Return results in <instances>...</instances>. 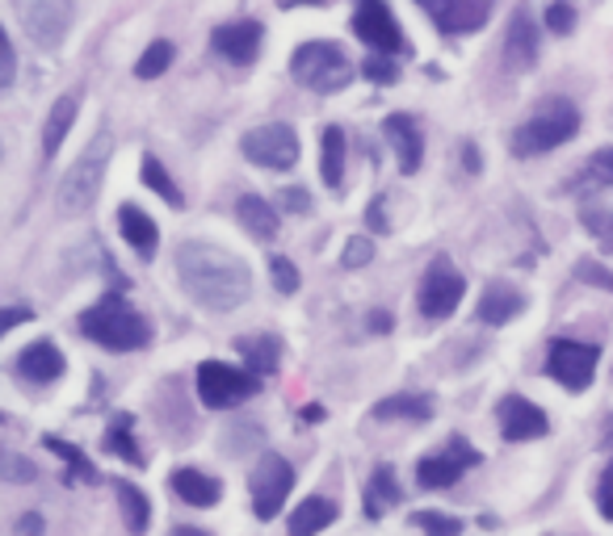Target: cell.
<instances>
[{"label":"cell","mask_w":613,"mask_h":536,"mask_svg":"<svg viewBox=\"0 0 613 536\" xmlns=\"http://www.w3.org/2000/svg\"><path fill=\"white\" fill-rule=\"evenodd\" d=\"M521 310H526V293L517 286H508V281H492V286L484 289V298H479V319L492 323V328L512 323Z\"/></svg>","instance_id":"19"},{"label":"cell","mask_w":613,"mask_h":536,"mask_svg":"<svg viewBox=\"0 0 613 536\" xmlns=\"http://www.w3.org/2000/svg\"><path fill=\"white\" fill-rule=\"evenodd\" d=\"M25 39L43 51H60L72 30V0H13Z\"/></svg>","instance_id":"7"},{"label":"cell","mask_w":613,"mask_h":536,"mask_svg":"<svg viewBox=\"0 0 613 536\" xmlns=\"http://www.w3.org/2000/svg\"><path fill=\"white\" fill-rule=\"evenodd\" d=\"M4 465H9V482H34V465H30L25 457L9 453L4 457Z\"/></svg>","instance_id":"45"},{"label":"cell","mask_w":613,"mask_h":536,"mask_svg":"<svg viewBox=\"0 0 613 536\" xmlns=\"http://www.w3.org/2000/svg\"><path fill=\"white\" fill-rule=\"evenodd\" d=\"M240 356H244V365L256 373V377H265V373H277V361H282V344H277L274 335H244L240 344Z\"/></svg>","instance_id":"28"},{"label":"cell","mask_w":613,"mask_h":536,"mask_svg":"<svg viewBox=\"0 0 613 536\" xmlns=\"http://www.w3.org/2000/svg\"><path fill=\"white\" fill-rule=\"evenodd\" d=\"M211 46L223 60H232L235 67L253 63L256 51H261V21H232V25H219Z\"/></svg>","instance_id":"17"},{"label":"cell","mask_w":613,"mask_h":536,"mask_svg":"<svg viewBox=\"0 0 613 536\" xmlns=\"http://www.w3.org/2000/svg\"><path fill=\"white\" fill-rule=\"evenodd\" d=\"M596 507L605 519H613V461L601 470V482H596Z\"/></svg>","instance_id":"43"},{"label":"cell","mask_w":613,"mask_h":536,"mask_svg":"<svg viewBox=\"0 0 613 536\" xmlns=\"http://www.w3.org/2000/svg\"><path fill=\"white\" fill-rule=\"evenodd\" d=\"M416 4H421V9H424V0H416Z\"/></svg>","instance_id":"53"},{"label":"cell","mask_w":613,"mask_h":536,"mask_svg":"<svg viewBox=\"0 0 613 536\" xmlns=\"http://www.w3.org/2000/svg\"><path fill=\"white\" fill-rule=\"evenodd\" d=\"M429 415H433L429 394H395V398H382L374 407V419H416V424H424Z\"/></svg>","instance_id":"30"},{"label":"cell","mask_w":613,"mask_h":536,"mask_svg":"<svg viewBox=\"0 0 613 536\" xmlns=\"http://www.w3.org/2000/svg\"><path fill=\"white\" fill-rule=\"evenodd\" d=\"M353 34H358L370 51L379 55H408V39L395 25L387 0H358V13H353Z\"/></svg>","instance_id":"11"},{"label":"cell","mask_w":613,"mask_h":536,"mask_svg":"<svg viewBox=\"0 0 613 536\" xmlns=\"http://www.w3.org/2000/svg\"><path fill=\"white\" fill-rule=\"evenodd\" d=\"M361 76L374 84H395L400 81V67H395V60L391 55H366V63H361Z\"/></svg>","instance_id":"36"},{"label":"cell","mask_w":613,"mask_h":536,"mask_svg":"<svg viewBox=\"0 0 613 536\" xmlns=\"http://www.w3.org/2000/svg\"><path fill=\"white\" fill-rule=\"evenodd\" d=\"M43 533V516H22L18 519V536H39Z\"/></svg>","instance_id":"48"},{"label":"cell","mask_w":613,"mask_h":536,"mask_svg":"<svg viewBox=\"0 0 613 536\" xmlns=\"http://www.w3.org/2000/svg\"><path fill=\"white\" fill-rule=\"evenodd\" d=\"M282 206L290 210V214H307L311 197H307V189H282Z\"/></svg>","instance_id":"46"},{"label":"cell","mask_w":613,"mask_h":536,"mask_svg":"<svg viewBox=\"0 0 613 536\" xmlns=\"http://www.w3.org/2000/svg\"><path fill=\"white\" fill-rule=\"evenodd\" d=\"M13 76H18V51L9 39H0V88H9Z\"/></svg>","instance_id":"44"},{"label":"cell","mask_w":613,"mask_h":536,"mask_svg":"<svg viewBox=\"0 0 613 536\" xmlns=\"http://www.w3.org/2000/svg\"><path fill=\"white\" fill-rule=\"evenodd\" d=\"M118 227H123V239H127V244L139 251V256H156L160 231H156V223H151L144 210H139V206H123V210H118Z\"/></svg>","instance_id":"24"},{"label":"cell","mask_w":613,"mask_h":536,"mask_svg":"<svg viewBox=\"0 0 613 536\" xmlns=\"http://www.w3.org/2000/svg\"><path fill=\"white\" fill-rule=\"evenodd\" d=\"M114 495H118V503H123V519H127V528L135 536H144L148 533V524H151V503L148 495L139 491V486H130V482H114Z\"/></svg>","instance_id":"29"},{"label":"cell","mask_w":613,"mask_h":536,"mask_svg":"<svg viewBox=\"0 0 613 536\" xmlns=\"http://www.w3.org/2000/svg\"><path fill=\"white\" fill-rule=\"evenodd\" d=\"M106 164H109V139L106 135H97V139L76 156V164L64 172V181H60V210H64V214H85V210L97 202Z\"/></svg>","instance_id":"5"},{"label":"cell","mask_w":613,"mask_h":536,"mask_svg":"<svg viewBox=\"0 0 613 536\" xmlns=\"http://www.w3.org/2000/svg\"><path fill=\"white\" fill-rule=\"evenodd\" d=\"M424 13L437 21L445 34H466L487 21L492 0H424Z\"/></svg>","instance_id":"15"},{"label":"cell","mask_w":613,"mask_h":536,"mask_svg":"<svg viewBox=\"0 0 613 536\" xmlns=\"http://www.w3.org/2000/svg\"><path fill=\"white\" fill-rule=\"evenodd\" d=\"M596 361H601V349L596 344H580V340H554L547 356V373L568 386L571 394L589 390L592 377H596Z\"/></svg>","instance_id":"10"},{"label":"cell","mask_w":613,"mask_h":536,"mask_svg":"<svg viewBox=\"0 0 613 536\" xmlns=\"http://www.w3.org/2000/svg\"><path fill=\"white\" fill-rule=\"evenodd\" d=\"M479 461H484L479 449H471L463 436H450L445 453H429L421 465H416V482H421V491H445V486H454V482H458L471 465H479Z\"/></svg>","instance_id":"13"},{"label":"cell","mask_w":613,"mask_h":536,"mask_svg":"<svg viewBox=\"0 0 613 536\" xmlns=\"http://www.w3.org/2000/svg\"><path fill=\"white\" fill-rule=\"evenodd\" d=\"M64 352L55 349L51 340H34V344H25L22 356H18V373H22L25 382H55L60 373H64Z\"/></svg>","instance_id":"20"},{"label":"cell","mask_w":613,"mask_h":536,"mask_svg":"<svg viewBox=\"0 0 613 536\" xmlns=\"http://www.w3.org/2000/svg\"><path fill=\"white\" fill-rule=\"evenodd\" d=\"M400 499H403V491H400V482H395V470H391V465H374L370 486H366V516L382 519V512H387L391 503H400Z\"/></svg>","instance_id":"25"},{"label":"cell","mask_w":613,"mask_h":536,"mask_svg":"<svg viewBox=\"0 0 613 536\" xmlns=\"http://www.w3.org/2000/svg\"><path fill=\"white\" fill-rule=\"evenodd\" d=\"M319 176L324 185L337 189L345 176V130L340 126H324V139H319Z\"/></svg>","instance_id":"27"},{"label":"cell","mask_w":613,"mask_h":536,"mask_svg":"<svg viewBox=\"0 0 613 536\" xmlns=\"http://www.w3.org/2000/svg\"><path fill=\"white\" fill-rule=\"evenodd\" d=\"M382 135H387V143L395 147V160H400L403 172H421L424 139H421V126H416L412 114H391V118L382 122Z\"/></svg>","instance_id":"18"},{"label":"cell","mask_w":613,"mask_h":536,"mask_svg":"<svg viewBox=\"0 0 613 536\" xmlns=\"http://www.w3.org/2000/svg\"><path fill=\"white\" fill-rule=\"evenodd\" d=\"M290 72L303 88L311 93H340L353 81V63L340 51L337 42H303L290 60Z\"/></svg>","instance_id":"4"},{"label":"cell","mask_w":613,"mask_h":536,"mask_svg":"<svg viewBox=\"0 0 613 536\" xmlns=\"http://www.w3.org/2000/svg\"><path fill=\"white\" fill-rule=\"evenodd\" d=\"M466 293V281L463 272L450 265L445 256H437L433 265H429V272H424L421 281V293H416V302H421V314L424 319H450L454 310H458V302H463Z\"/></svg>","instance_id":"9"},{"label":"cell","mask_w":613,"mask_h":536,"mask_svg":"<svg viewBox=\"0 0 613 536\" xmlns=\"http://www.w3.org/2000/svg\"><path fill=\"white\" fill-rule=\"evenodd\" d=\"M244 156L253 164L269 168V172H286V168L298 164V135L282 122L256 126V130L244 135Z\"/></svg>","instance_id":"12"},{"label":"cell","mask_w":613,"mask_h":536,"mask_svg":"<svg viewBox=\"0 0 613 536\" xmlns=\"http://www.w3.org/2000/svg\"><path fill=\"white\" fill-rule=\"evenodd\" d=\"M269 272H274V286L282 289V293H295L298 289V268L286 260V256H274L269 260Z\"/></svg>","instance_id":"41"},{"label":"cell","mask_w":613,"mask_h":536,"mask_svg":"<svg viewBox=\"0 0 613 536\" xmlns=\"http://www.w3.org/2000/svg\"><path fill=\"white\" fill-rule=\"evenodd\" d=\"M76 109H81L76 97H60V101H55V109H51V118H46V126H43V156L46 160L60 156L67 130H72V122H76Z\"/></svg>","instance_id":"26"},{"label":"cell","mask_w":613,"mask_h":536,"mask_svg":"<svg viewBox=\"0 0 613 536\" xmlns=\"http://www.w3.org/2000/svg\"><path fill=\"white\" fill-rule=\"evenodd\" d=\"M172 536H211V533H202V528H177Z\"/></svg>","instance_id":"52"},{"label":"cell","mask_w":613,"mask_h":536,"mask_svg":"<svg viewBox=\"0 0 613 536\" xmlns=\"http://www.w3.org/2000/svg\"><path fill=\"white\" fill-rule=\"evenodd\" d=\"M172 55H177V51H172V42L169 39H156L148 51L139 55V63H135V76H139V81H156V76H165V72H169V63H172Z\"/></svg>","instance_id":"34"},{"label":"cell","mask_w":613,"mask_h":536,"mask_svg":"<svg viewBox=\"0 0 613 536\" xmlns=\"http://www.w3.org/2000/svg\"><path fill=\"white\" fill-rule=\"evenodd\" d=\"M584 168H589V181H592V185L613 189V147H601V151H596V156H592Z\"/></svg>","instance_id":"38"},{"label":"cell","mask_w":613,"mask_h":536,"mask_svg":"<svg viewBox=\"0 0 613 536\" xmlns=\"http://www.w3.org/2000/svg\"><path fill=\"white\" fill-rule=\"evenodd\" d=\"M584 227L596 235V244L613 251V210H584Z\"/></svg>","instance_id":"37"},{"label":"cell","mask_w":613,"mask_h":536,"mask_svg":"<svg viewBox=\"0 0 613 536\" xmlns=\"http://www.w3.org/2000/svg\"><path fill=\"white\" fill-rule=\"evenodd\" d=\"M106 449L109 453H118L127 465H144V453H139V444H135V436H130V415H114V424H109L106 432Z\"/></svg>","instance_id":"32"},{"label":"cell","mask_w":613,"mask_h":536,"mask_svg":"<svg viewBox=\"0 0 613 536\" xmlns=\"http://www.w3.org/2000/svg\"><path fill=\"white\" fill-rule=\"evenodd\" d=\"M370 256H374V244H370V235H353L340 260H345V268H361V265H370Z\"/></svg>","instance_id":"40"},{"label":"cell","mask_w":613,"mask_h":536,"mask_svg":"<svg viewBox=\"0 0 613 536\" xmlns=\"http://www.w3.org/2000/svg\"><path fill=\"white\" fill-rule=\"evenodd\" d=\"M290 486H295V470H290V461H286V457H277V453L261 457L253 478H249L256 519H274L277 512H282L286 495H290Z\"/></svg>","instance_id":"8"},{"label":"cell","mask_w":613,"mask_h":536,"mask_svg":"<svg viewBox=\"0 0 613 536\" xmlns=\"http://www.w3.org/2000/svg\"><path fill=\"white\" fill-rule=\"evenodd\" d=\"M571 25H575V13H571L568 0H550L547 4V30L550 34H571Z\"/></svg>","instance_id":"39"},{"label":"cell","mask_w":613,"mask_h":536,"mask_svg":"<svg viewBox=\"0 0 613 536\" xmlns=\"http://www.w3.org/2000/svg\"><path fill=\"white\" fill-rule=\"evenodd\" d=\"M172 491L186 499L190 507H214V503L223 499V486H219V478L202 474V470H193V465H181V470L172 474Z\"/></svg>","instance_id":"21"},{"label":"cell","mask_w":613,"mask_h":536,"mask_svg":"<svg viewBox=\"0 0 613 536\" xmlns=\"http://www.w3.org/2000/svg\"><path fill=\"white\" fill-rule=\"evenodd\" d=\"M337 516H340L337 503L311 495L290 512V524H286V528H290V536H316V533H324L328 524H337Z\"/></svg>","instance_id":"22"},{"label":"cell","mask_w":613,"mask_h":536,"mask_svg":"<svg viewBox=\"0 0 613 536\" xmlns=\"http://www.w3.org/2000/svg\"><path fill=\"white\" fill-rule=\"evenodd\" d=\"M81 331L109 352H135L151 344V323L135 307H127L118 293H106L97 307H88L81 314Z\"/></svg>","instance_id":"2"},{"label":"cell","mask_w":613,"mask_h":536,"mask_svg":"<svg viewBox=\"0 0 613 536\" xmlns=\"http://www.w3.org/2000/svg\"><path fill=\"white\" fill-rule=\"evenodd\" d=\"M505 63L512 72H529V67L538 63V21H533V9H529V4H517L512 18H508Z\"/></svg>","instance_id":"14"},{"label":"cell","mask_w":613,"mask_h":536,"mask_svg":"<svg viewBox=\"0 0 613 536\" xmlns=\"http://www.w3.org/2000/svg\"><path fill=\"white\" fill-rule=\"evenodd\" d=\"M412 524L429 536H463V519L445 516V512H416Z\"/></svg>","instance_id":"35"},{"label":"cell","mask_w":613,"mask_h":536,"mask_svg":"<svg viewBox=\"0 0 613 536\" xmlns=\"http://www.w3.org/2000/svg\"><path fill=\"white\" fill-rule=\"evenodd\" d=\"M177 277L198 307L219 310V314L244 307L253 293V272L240 256L214 244H198V239L177 248Z\"/></svg>","instance_id":"1"},{"label":"cell","mask_w":613,"mask_h":536,"mask_svg":"<svg viewBox=\"0 0 613 536\" xmlns=\"http://www.w3.org/2000/svg\"><path fill=\"white\" fill-rule=\"evenodd\" d=\"M382 202H387V197H379L374 206L366 210V223H370V227H374V231H387V218H382Z\"/></svg>","instance_id":"49"},{"label":"cell","mask_w":613,"mask_h":536,"mask_svg":"<svg viewBox=\"0 0 613 536\" xmlns=\"http://www.w3.org/2000/svg\"><path fill=\"white\" fill-rule=\"evenodd\" d=\"M463 160L471 172H479V151H475V147H463Z\"/></svg>","instance_id":"51"},{"label":"cell","mask_w":613,"mask_h":536,"mask_svg":"<svg viewBox=\"0 0 613 536\" xmlns=\"http://www.w3.org/2000/svg\"><path fill=\"white\" fill-rule=\"evenodd\" d=\"M25 319H30V310L25 307H9L4 310V319H0V331H13L18 323H25Z\"/></svg>","instance_id":"47"},{"label":"cell","mask_w":613,"mask_h":536,"mask_svg":"<svg viewBox=\"0 0 613 536\" xmlns=\"http://www.w3.org/2000/svg\"><path fill=\"white\" fill-rule=\"evenodd\" d=\"M144 185L151 189V193H160L165 202H169L172 210L186 206V197H181V189H177V181L169 176V168L160 164L156 156H144Z\"/></svg>","instance_id":"33"},{"label":"cell","mask_w":613,"mask_h":536,"mask_svg":"<svg viewBox=\"0 0 613 536\" xmlns=\"http://www.w3.org/2000/svg\"><path fill=\"white\" fill-rule=\"evenodd\" d=\"M235 218H240V227L249 231L253 239H274L277 235V210L265 197H256V193H244L235 202Z\"/></svg>","instance_id":"23"},{"label":"cell","mask_w":613,"mask_h":536,"mask_svg":"<svg viewBox=\"0 0 613 536\" xmlns=\"http://www.w3.org/2000/svg\"><path fill=\"white\" fill-rule=\"evenodd\" d=\"M575 277H580V281H589V286L610 289V293H613V272H605V268L596 265V260H580V265H575Z\"/></svg>","instance_id":"42"},{"label":"cell","mask_w":613,"mask_h":536,"mask_svg":"<svg viewBox=\"0 0 613 536\" xmlns=\"http://www.w3.org/2000/svg\"><path fill=\"white\" fill-rule=\"evenodd\" d=\"M370 328H374V331H387V328H391V314H382V310H374V314H370Z\"/></svg>","instance_id":"50"},{"label":"cell","mask_w":613,"mask_h":536,"mask_svg":"<svg viewBox=\"0 0 613 536\" xmlns=\"http://www.w3.org/2000/svg\"><path fill=\"white\" fill-rule=\"evenodd\" d=\"M575 130H580V109L568 97H547V105L529 122L517 126L512 151L517 156H542V151H554L568 139H575Z\"/></svg>","instance_id":"3"},{"label":"cell","mask_w":613,"mask_h":536,"mask_svg":"<svg viewBox=\"0 0 613 536\" xmlns=\"http://www.w3.org/2000/svg\"><path fill=\"white\" fill-rule=\"evenodd\" d=\"M43 444L55 457H60L64 465H72V470H67V478H76V482H88V486H97V482H102V474L93 470V461H88V457L81 453L76 444H67V440H60V436H43Z\"/></svg>","instance_id":"31"},{"label":"cell","mask_w":613,"mask_h":536,"mask_svg":"<svg viewBox=\"0 0 613 536\" xmlns=\"http://www.w3.org/2000/svg\"><path fill=\"white\" fill-rule=\"evenodd\" d=\"M261 394V377L253 369H235L223 361H202L198 365V403L211 411H228L235 403Z\"/></svg>","instance_id":"6"},{"label":"cell","mask_w":613,"mask_h":536,"mask_svg":"<svg viewBox=\"0 0 613 536\" xmlns=\"http://www.w3.org/2000/svg\"><path fill=\"white\" fill-rule=\"evenodd\" d=\"M500 432H505V440H538V436L550 432V419L529 398L508 394L500 403Z\"/></svg>","instance_id":"16"}]
</instances>
